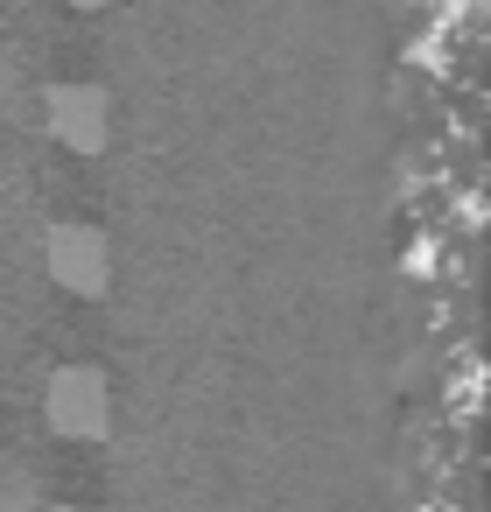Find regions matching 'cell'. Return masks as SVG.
<instances>
[{
  "label": "cell",
  "instance_id": "cell-1",
  "mask_svg": "<svg viewBox=\"0 0 491 512\" xmlns=\"http://www.w3.org/2000/svg\"><path fill=\"white\" fill-rule=\"evenodd\" d=\"M43 414H50L57 435H71V442H99L106 421H113V393H106V379H99L92 365H64V372L50 379V393H43Z\"/></svg>",
  "mask_w": 491,
  "mask_h": 512
},
{
  "label": "cell",
  "instance_id": "cell-2",
  "mask_svg": "<svg viewBox=\"0 0 491 512\" xmlns=\"http://www.w3.org/2000/svg\"><path fill=\"white\" fill-rule=\"evenodd\" d=\"M43 260H50V281L71 288V295H92L99 302L113 288V260H106V239L92 225H57L50 246H43Z\"/></svg>",
  "mask_w": 491,
  "mask_h": 512
},
{
  "label": "cell",
  "instance_id": "cell-3",
  "mask_svg": "<svg viewBox=\"0 0 491 512\" xmlns=\"http://www.w3.org/2000/svg\"><path fill=\"white\" fill-rule=\"evenodd\" d=\"M43 120H50V134L71 155H99L106 148V92H92V85H57L43 99Z\"/></svg>",
  "mask_w": 491,
  "mask_h": 512
},
{
  "label": "cell",
  "instance_id": "cell-4",
  "mask_svg": "<svg viewBox=\"0 0 491 512\" xmlns=\"http://www.w3.org/2000/svg\"><path fill=\"white\" fill-rule=\"evenodd\" d=\"M64 8H85V15H92V8H106V0H64Z\"/></svg>",
  "mask_w": 491,
  "mask_h": 512
},
{
  "label": "cell",
  "instance_id": "cell-5",
  "mask_svg": "<svg viewBox=\"0 0 491 512\" xmlns=\"http://www.w3.org/2000/svg\"><path fill=\"white\" fill-rule=\"evenodd\" d=\"M57 512H78V505H57Z\"/></svg>",
  "mask_w": 491,
  "mask_h": 512
}]
</instances>
